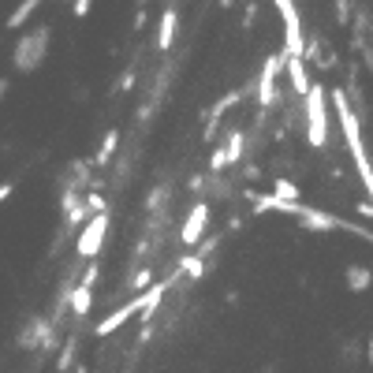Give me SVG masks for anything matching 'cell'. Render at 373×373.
<instances>
[{"mask_svg": "<svg viewBox=\"0 0 373 373\" xmlns=\"http://www.w3.org/2000/svg\"><path fill=\"white\" fill-rule=\"evenodd\" d=\"M206 228H209V206L198 202V206H191V213H186V220H183V228H179V243H183V247L202 243Z\"/></svg>", "mask_w": 373, "mask_h": 373, "instance_id": "cell-7", "label": "cell"}, {"mask_svg": "<svg viewBox=\"0 0 373 373\" xmlns=\"http://www.w3.org/2000/svg\"><path fill=\"white\" fill-rule=\"evenodd\" d=\"M243 146H247L243 131H232V135H228V142L220 146V150H224V157H228V165H235L239 157H243Z\"/></svg>", "mask_w": 373, "mask_h": 373, "instance_id": "cell-15", "label": "cell"}, {"mask_svg": "<svg viewBox=\"0 0 373 373\" xmlns=\"http://www.w3.org/2000/svg\"><path fill=\"white\" fill-rule=\"evenodd\" d=\"M116 146H119V131H109L105 135V142H101V150H97V157H93V165H105L109 157L116 153Z\"/></svg>", "mask_w": 373, "mask_h": 373, "instance_id": "cell-17", "label": "cell"}, {"mask_svg": "<svg viewBox=\"0 0 373 373\" xmlns=\"http://www.w3.org/2000/svg\"><path fill=\"white\" fill-rule=\"evenodd\" d=\"M284 71V52H273L261 68V78H258V105L261 109H273L276 105V75Z\"/></svg>", "mask_w": 373, "mask_h": 373, "instance_id": "cell-6", "label": "cell"}, {"mask_svg": "<svg viewBox=\"0 0 373 373\" xmlns=\"http://www.w3.org/2000/svg\"><path fill=\"white\" fill-rule=\"evenodd\" d=\"M131 86H135V71H127L124 78H119V90H131Z\"/></svg>", "mask_w": 373, "mask_h": 373, "instance_id": "cell-27", "label": "cell"}, {"mask_svg": "<svg viewBox=\"0 0 373 373\" xmlns=\"http://www.w3.org/2000/svg\"><path fill=\"white\" fill-rule=\"evenodd\" d=\"M83 213H86V217H93V213H105V198H101L97 191H86V194H83Z\"/></svg>", "mask_w": 373, "mask_h": 373, "instance_id": "cell-20", "label": "cell"}, {"mask_svg": "<svg viewBox=\"0 0 373 373\" xmlns=\"http://www.w3.org/2000/svg\"><path fill=\"white\" fill-rule=\"evenodd\" d=\"M150 284H153V269H138L135 280H131V288H135V291H146Z\"/></svg>", "mask_w": 373, "mask_h": 373, "instance_id": "cell-21", "label": "cell"}, {"mask_svg": "<svg viewBox=\"0 0 373 373\" xmlns=\"http://www.w3.org/2000/svg\"><path fill=\"white\" fill-rule=\"evenodd\" d=\"M273 194H276V198H284V202H299V186L291 183V179H276Z\"/></svg>", "mask_w": 373, "mask_h": 373, "instance_id": "cell-19", "label": "cell"}, {"mask_svg": "<svg viewBox=\"0 0 373 373\" xmlns=\"http://www.w3.org/2000/svg\"><path fill=\"white\" fill-rule=\"evenodd\" d=\"M93 284H97V265L90 261V269L83 273V288H93Z\"/></svg>", "mask_w": 373, "mask_h": 373, "instance_id": "cell-24", "label": "cell"}, {"mask_svg": "<svg viewBox=\"0 0 373 373\" xmlns=\"http://www.w3.org/2000/svg\"><path fill=\"white\" fill-rule=\"evenodd\" d=\"M176 23H179L176 8H165V16H161V30H157V49H161V52H168L172 42H176Z\"/></svg>", "mask_w": 373, "mask_h": 373, "instance_id": "cell-10", "label": "cell"}, {"mask_svg": "<svg viewBox=\"0 0 373 373\" xmlns=\"http://www.w3.org/2000/svg\"><path fill=\"white\" fill-rule=\"evenodd\" d=\"M299 224L306 232H332V228H340V217H332V213H325V209H306V206H299Z\"/></svg>", "mask_w": 373, "mask_h": 373, "instance_id": "cell-8", "label": "cell"}, {"mask_svg": "<svg viewBox=\"0 0 373 373\" xmlns=\"http://www.w3.org/2000/svg\"><path fill=\"white\" fill-rule=\"evenodd\" d=\"M280 19H284V57H302L306 42H302V23H299V11H295V0H273Z\"/></svg>", "mask_w": 373, "mask_h": 373, "instance_id": "cell-4", "label": "cell"}, {"mask_svg": "<svg viewBox=\"0 0 373 373\" xmlns=\"http://www.w3.org/2000/svg\"><path fill=\"white\" fill-rule=\"evenodd\" d=\"M206 273V261L198 258V254H186V258H179V269H176V276H183V280H198Z\"/></svg>", "mask_w": 373, "mask_h": 373, "instance_id": "cell-14", "label": "cell"}, {"mask_svg": "<svg viewBox=\"0 0 373 373\" xmlns=\"http://www.w3.org/2000/svg\"><path fill=\"white\" fill-rule=\"evenodd\" d=\"M90 306H93V288H71L68 291V310L75 314V317H86L90 314Z\"/></svg>", "mask_w": 373, "mask_h": 373, "instance_id": "cell-11", "label": "cell"}, {"mask_svg": "<svg viewBox=\"0 0 373 373\" xmlns=\"http://www.w3.org/2000/svg\"><path fill=\"white\" fill-rule=\"evenodd\" d=\"M217 247H220V239H217V235H209L206 243H202V250H198V258H202V261H209V254H213Z\"/></svg>", "mask_w": 373, "mask_h": 373, "instance_id": "cell-23", "label": "cell"}, {"mask_svg": "<svg viewBox=\"0 0 373 373\" xmlns=\"http://www.w3.org/2000/svg\"><path fill=\"white\" fill-rule=\"evenodd\" d=\"M49 42H52L49 26H37V30L26 34L23 42L16 45V71H37L42 68V60L49 52Z\"/></svg>", "mask_w": 373, "mask_h": 373, "instance_id": "cell-3", "label": "cell"}, {"mask_svg": "<svg viewBox=\"0 0 373 373\" xmlns=\"http://www.w3.org/2000/svg\"><path fill=\"white\" fill-rule=\"evenodd\" d=\"M37 4H42V0H19V8L8 16V30H19V26H23V23L37 11Z\"/></svg>", "mask_w": 373, "mask_h": 373, "instance_id": "cell-13", "label": "cell"}, {"mask_svg": "<svg viewBox=\"0 0 373 373\" xmlns=\"http://www.w3.org/2000/svg\"><path fill=\"white\" fill-rule=\"evenodd\" d=\"M325 97L332 101V109H336V124L343 131V138H348V150H351L355 165H358V179H362L366 194H369L373 191V168H369V157H366V146H362V131H358V116L351 112L348 93L343 90H332V93H325Z\"/></svg>", "mask_w": 373, "mask_h": 373, "instance_id": "cell-1", "label": "cell"}, {"mask_svg": "<svg viewBox=\"0 0 373 373\" xmlns=\"http://www.w3.org/2000/svg\"><path fill=\"white\" fill-rule=\"evenodd\" d=\"M4 93H8V78H0V101H4Z\"/></svg>", "mask_w": 373, "mask_h": 373, "instance_id": "cell-28", "label": "cell"}, {"mask_svg": "<svg viewBox=\"0 0 373 373\" xmlns=\"http://www.w3.org/2000/svg\"><path fill=\"white\" fill-rule=\"evenodd\" d=\"M284 68H288V75H291V86H295V93L302 97V93H306V86H310V75H306V64H302V57H284Z\"/></svg>", "mask_w": 373, "mask_h": 373, "instance_id": "cell-12", "label": "cell"}, {"mask_svg": "<svg viewBox=\"0 0 373 373\" xmlns=\"http://www.w3.org/2000/svg\"><path fill=\"white\" fill-rule=\"evenodd\" d=\"M83 224L86 228L78 235V258H97L105 247V235H109V213H93Z\"/></svg>", "mask_w": 373, "mask_h": 373, "instance_id": "cell-5", "label": "cell"}, {"mask_svg": "<svg viewBox=\"0 0 373 373\" xmlns=\"http://www.w3.org/2000/svg\"><path fill=\"white\" fill-rule=\"evenodd\" d=\"M52 332H57V328H52L49 317H34V321L26 325V332L19 336V348H30V351L45 348V343H52Z\"/></svg>", "mask_w": 373, "mask_h": 373, "instance_id": "cell-9", "label": "cell"}, {"mask_svg": "<svg viewBox=\"0 0 373 373\" xmlns=\"http://www.w3.org/2000/svg\"><path fill=\"white\" fill-rule=\"evenodd\" d=\"M75 348H78V340H75V336L64 343V351H60V358H57V369H60V373H68V369L75 366Z\"/></svg>", "mask_w": 373, "mask_h": 373, "instance_id": "cell-18", "label": "cell"}, {"mask_svg": "<svg viewBox=\"0 0 373 373\" xmlns=\"http://www.w3.org/2000/svg\"><path fill=\"white\" fill-rule=\"evenodd\" d=\"M220 4H228V0H220Z\"/></svg>", "mask_w": 373, "mask_h": 373, "instance_id": "cell-29", "label": "cell"}, {"mask_svg": "<svg viewBox=\"0 0 373 373\" xmlns=\"http://www.w3.org/2000/svg\"><path fill=\"white\" fill-rule=\"evenodd\" d=\"M325 86H306L302 93V112H306V142L314 146V150H321L328 146V97H325Z\"/></svg>", "mask_w": 373, "mask_h": 373, "instance_id": "cell-2", "label": "cell"}, {"mask_svg": "<svg viewBox=\"0 0 373 373\" xmlns=\"http://www.w3.org/2000/svg\"><path fill=\"white\" fill-rule=\"evenodd\" d=\"M86 11H90V0H75V16H78V19H83V16H86Z\"/></svg>", "mask_w": 373, "mask_h": 373, "instance_id": "cell-26", "label": "cell"}, {"mask_svg": "<svg viewBox=\"0 0 373 373\" xmlns=\"http://www.w3.org/2000/svg\"><path fill=\"white\" fill-rule=\"evenodd\" d=\"M348 288L351 291H366L369 288V269H366V265H351V269H348Z\"/></svg>", "mask_w": 373, "mask_h": 373, "instance_id": "cell-16", "label": "cell"}, {"mask_svg": "<svg viewBox=\"0 0 373 373\" xmlns=\"http://www.w3.org/2000/svg\"><path fill=\"white\" fill-rule=\"evenodd\" d=\"M209 168H213V172L228 168V157H224V150H220V146H217V150H213V157H209Z\"/></svg>", "mask_w": 373, "mask_h": 373, "instance_id": "cell-22", "label": "cell"}, {"mask_svg": "<svg viewBox=\"0 0 373 373\" xmlns=\"http://www.w3.org/2000/svg\"><path fill=\"white\" fill-rule=\"evenodd\" d=\"M11 191H16V183H0V202H8Z\"/></svg>", "mask_w": 373, "mask_h": 373, "instance_id": "cell-25", "label": "cell"}]
</instances>
